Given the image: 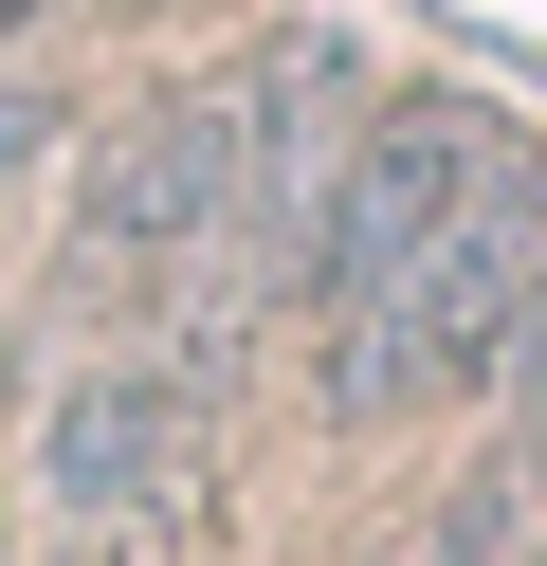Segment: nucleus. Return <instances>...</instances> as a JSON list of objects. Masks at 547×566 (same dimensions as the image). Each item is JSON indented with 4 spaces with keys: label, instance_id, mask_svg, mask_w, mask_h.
Instances as JSON below:
<instances>
[{
    "label": "nucleus",
    "instance_id": "obj_3",
    "mask_svg": "<svg viewBox=\"0 0 547 566\" xmlns=\"http://www.w3.org/2000/svg\"><path fill=\"white\" fill-rule=\"evenodd\" d=\"M238 238V92H165L146 128H109L92 184H73V256L109 274V293H165L182 256H219Z\"/></svg>",
    "mask_w": 547,
    "mask_h": 566
},
{
    "label": "nucleus",
    "instance_id": "obj_6",
    "mask_svg": "<svg viewBox=\"0 0 547 566\" xmlns=\"http://www.w3.org/2000/svg\"><path fill=\"white\" fill-rule=\"evenodd\" d=\"M55 147H73V111H55L36 74H0V184H19V165H55Z\"/></svg>",
    "mask_w": 547,
    "mask_h": 566
},
{
    "label": "nucleus",
    "instance_id": "obj_4",
    "mask_svg": "<svg viewBox=\"0 0 547 566\" xmlns=\"http://www.w3.org/2000/svg\"><path fill=\"white\" fill-rule=\"evenodd\" d=\"M165 493H182V384L165 366H73L55 402H36V512L73 530V566H128L146 530H165Z\"/></svg>",
    "mask_w": 547,
    "mask_h": 566
},
{
    "label": "nucleus",
    "instance_id": "obj_2",
    "mask_svg": "<svg viewBox=\"0 0 547 566\" xmlns=\"http://www.w3.org/2000/svg\"><path fill=\"white\" fill-rule=\"evenodd\" d=\"M547 329V184L511 165L365 329H328V420H420V402H493L511 347Z\"/></svg>",
    "mask_w": 547,
    "mask_h": 566
},
{
    "label": "nucleus",
    "instance_id": "obj_5",
    "mask_svg": "<svg viewBox=\"0 0 547 566\" xmlns=\"http://www.w3.org/2000/svg\"><path fill=\"white\" fill-rule=\"evenodd\" d=\"M529 530H547V493L493 457V475H456V512H438V566H529Z\"/></svg>",
    "mask_w": 547,
    "mask_h": 566
},
{
    "label": "nucleus",
    "instance_id": "obj_1",
    "mask_svg": "<svg viewBox=\"0 0 547 566\" xmlns=\"http://www.w3.org/2000/svg\"><path fill=\"white\" fill-rule=\"evenodd\" d=\"M493 184H511V128L474 111V92H401V111H365L347 147H328L311 220H292V311H311V347L365 329V311H383Z\"/></svg>",
    "mask_w": 547,
    "mask_h": 566
}]
</instances>
